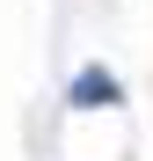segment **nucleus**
Returning <instances> with one entry per match:
<instances>
[{"mask_svg":"<svg viewBox=\"0 0 153 161\" xmlns=\"http://www.w3.org/2000/svg\"><path fill=\"white\" fill-rule=\"evenodd\" d=\"M117 95H124V88L110 80V66H88V73L73 80V88H66V103H73V110H110Z\"/></svg>","mask_w":153,"mask_h":161,"instance_id":"obj_1","label":"nucleus"}]
</instances>
